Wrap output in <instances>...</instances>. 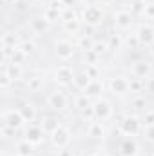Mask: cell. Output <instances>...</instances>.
Returning a JSON list of instances; mask_svg holds the SVG:
<instances>
[{
  "label": "cell",
  "mask_w": 154,
  "mask_h": 156,
  "mask_svg": "<svg viewBox=\"0 0 154 156\" xmlns=\"http://www.w3.org/2000/svg\"><path fill=\"white\" fill-rule=\"evenodd\" d=\"M152 104H154V102H151L143 93H140V94H132V96L123 104V105H125V109H123V111H132V113L142 115V113H145Z\"/></svg>",
  "instance_id": "cell-19"
},
{
  "label": "cell",
  "mask_w": 154,
  "mask_h": 156,
  "mask_svg": "<svg viewBox=\"0 0 154 156\" xmlns=\"http://www.w3.org/2000/svg\"><path fill=\"white\" fill-rule=\"evenodd\" d=\"M143 153V142L140 138L121 136L116 142V156H140Z\"/></svg>",
  "instance_id": "cell-14"
},
{
  "label": "cell",
  "mask_w": 154,
  "mask_h": 156,
  "mask_svg": "<svg viewBox=\"0 0 154 156\" xmlns=\"http://www.w3.org/2000/svg\"><path fill=\"white\" fill-rule=\"evenodd\" d=\"M76 156H89V153H76Z\"/></svg>",
  "instance_id": "cell-39"
},
{
  "label": "cell",
  "mask_w": 154,
  "mask_h": 156,
  "mask_svg": "<svg viewBox=\"0 0 154 156\" xmlns=\"http://www.w3.org/2000/svg\"><path fill=\"white\" fill-rule=\"evenodd\" d=\"M75 73H76V64H54L47 71L51 85H56V87H62L67 91L73 89Z\"/></svg>",
  "instance_id": "cell-7"
},
{
  "label": "cell",
  "mask_w": 154,
  "mask_h": 156,
  "mask_svg": "<svg viewBox=\"0 0 154 156\" xmlns=\"http://www.w3.org/2000/svg\"><path fill=\"white\" fill-rule=\"evenodd\" d=\"M140 49H142V45L136 38L134 31L123 35V53H134V51H140Z\"/></svg>",
  "instance_id": "cell-27"
},
{
  "label": "cell",
  "mask_w": 154,
  "mask_h": 156,
  "mask_svg": "<svg viewBox=\"0 0 154 156\" xmlns=\"http://www.w3.org/2000/svg\"><path fill=\"white\" fill-rule=\"evenodd\" d=\"M20 2H22V4H29V5H38L44 0H20Z\"/></svg>",
  "instance_id": "cell-34"
},
{
  "label": "cell",
  "mask_w": 154,
  "mask_h": 156,
  "mask_svg": "<svg viewBox=\"0 0 154 156\" xmlns=\"http://www.w3.org/2000/svg\"><path fill=\"white\" fill-rule=\"evenodd\" d=\"M145 53H147V56H149V58H152V60H154V44H152V45H149V47L145 49Z\"/></svg>",
  "instance_id": "cell-35"
},
{
  "label": "cell",
  "mask_w": 154,
  "mask_h": 156,
  "mask_svg": "<svg viewBox=\"0 0 154 156\" xmlns=\"http://www.w3.org/2000/svg\"><path fill=\"white\" fill-rule=\"evenodd\" d=\"M51 85V80H49V75L47 71H42V73H37V71H29L26 80L22 82V87H24V93L31 98V96H37V94H42L49 89Z\"/></svg>",
  "instance_id": "cell-11"
},
{
  "label": "cell",
  "mask_w": 154,
  "mask_h": 156,
  "mask_svg": "<svg viewBox=\"0 0 154 156\" xmlns=\"http://www.w3.org/2000/svg\"><path fill=\"white\" fill-rule=\"evenodd\" d=\"M7 156H16V154H15V153H9V154H7Z\"/></svg>",
  "instance_id": "cell-40"
},
{
  "label": "cell",
  "mask_w": 154,
  "mask_h": 156,
  "mask_svg": "<svg viewBox=\"0 0 154 156\" xmlns=\"http://www.w3.org/2000/svg\"><path fill=\"white\" fill-rule=\"evenodd\" d=\"M134 35H136V38L140 42V45H142V49L145 51L149 45H152L154 44V24L151 22H138V26L134 27Z\"/></svg>",
  "instance_id": "cell-17"
},
{
  "label": "cell",
  "mask_w": 154,
  "mask_h": 156,
  "mask_svg": "<svg viewBox=\"0 0 154 156\" xmlns=\"http://www.w3.org/2000/svg\"><path fill=\"white\" fill-rule=\"evenodd\" d=\"M89 156H116V154H113L107 147H103V145H96L91 153H89Z\"/></svg>",
  "instance_id": "cell-33"
},
{
  "label": "cell",
  "mask_w": 154,
  "mask_h": 156,
  "mask_svg": "<svg viewBox=\"0 0 154 156\" xmlns=\"http://www.w3.org/2000/svg\"><path fill=\"white\" fill-rule=\"evenodd\" d=\"M26 31L35 37V38H44V37H49L53 31H54V24L40 11H35L27 16L26 20Z\"/></svg>",
  "instance_id": "cell-8"
},
{
  "label": "cell",
  "mask_w": 154,
  "mask_h": 156,
  "mask_svg": "<svg viewBox=\"0 0 154 156\" xmlns=\"http://www.w3.org/2000/svg\"><path fill=\"white\" fill-rule=\"evenodd\" d=\"M78 15L85 29L89 31H98L105 26L109 20V9L103 7L96 0H82L78 5Z\"/></svg>",
  "instance_id": "cell-1"
},
{
  "label": "cell",
  "mask_w": 154,
  "mask_h": 156,
  "mask_svg": "<svg viewBox=\"0 0 154 156\" xmlns=\"http://www.w3.org/2000/svg\"><path fill=\"white\" fill-rule=\"evenodd\" d=\"M0 120H2V125L13 129V131H16V133H22L24 127L27 125L26 118L22 116V113L18 111L16 105H15V107H5V109L2 111V115H0Z\"/></svg>",
  "instance_id": "cell-15"
},
{
  "label": "cell",
  "mask_w": 154,
  "mask_h": 156,
  "mask_svg": "<svg viewBox=\"0 0 154 156\" xmlns=\"http://www.w3.org/2000/svg\"><path fill=\"white\" fill-rule=\"evenodd\" d=\"M142 122L143 125H154V105H151L145 113H142Z\"/></svg>",
  "instance_id": "cell-32"
},
{
  "label": "cell",
  "mask_w": 154,
  "mask_h": 156,
  "mask_svg": "<svg viewBox=\"0 0 154 156\" xmlns=\"http://www.w3.org/2000/svg\"><path fill=\"white\" fill-rule=\"evenodd\" d=\"M105 87H107V94L121 105L132 96V78L127 75L125 69L105 71Z\"/></svg>",
  "instance_id": "cell-2"
},
{
  "label": "cell",
  "mask_w": 154,
  "mask_h": 156,
  "mask_svg": "<svg viewBox=\"0 0 154 156\" xmlns=\"http://www.w3.org/2000/svg\"><path fill=\"white\" fill-rule=\"evenodd\" d=\"M2 4L7 7V5H15V4H22L20 0H2Z\"/></svg>",
  "instance_id": "cell-36"
},
{
  "label": "cell",
  "mask_w": 154,
  "mask_h": 156,
  "mask_svg": "<svg viewBox=\"0 0 154 156\" xmlns=\"http://www.w3.org/2000/svg\"><path fill=\"white\" fill-rule=\"evenodd\" d=\"M140 140H142L143 144L154 147V125H143V131H142Z\"/></svg>",
  "instance_id": "cell-30"
},
{
  "label": "cell",
  "mask_w": 154,
  "mask_h": 156,
  "mask_svg": "<svg viewBox=\"0 0 154 156\" xmlns=\"http://www.w3.org/2000/svg\"><path fill=\"white\" fill-rule=\"evenodd\" d=\"M138 16L125 5V4H116L114 7L109 9V24H111V31H114L118 35H127L131 31H134V27L138 26Z\"/></svg>",
  "instance_id": "cell-4"
},
{
  "label": "cell",
  "mask_w": 154,
  "mask_h": 156,
  "mask_svg": "<svg viewBox=\"0 0 154 156\" xmlns=\"http://www.w3.org/2000/svg\"><path fill=\"white\" fill-rule=\"evenodd\" d=\"M51 55L58 64H71L78 62L80 56V49H78L75 38L67 37V35H56L51 38Z\"/></svg>",
  "instance_id": "cell-5"
},
{
  "label": "cell",
  "mask_w": 154,
  "mask_h": 156,
  "mask_svg": "<svg viewBox=\"0 0 154 156\" xmlns=\"http://www.w3.org/2000/svg\"><path fill=\"white\" fill-rule=\"evenodd\" d=\"M93 111H94V120L103 122V123H113L118 118V111H116V100L111 98L109 94L98 98L93 102Z\"/></svg>",
  "instance_id": "cell-10"
},
{
  "label": "cell",
  "mask_w": 154,
  "mask_h": 156,
  "mask_svg": "<svg viewBox=\"0 0 154 156\" xmlns=\"http://www.w3.org/2000/svg\"><path fill=\"white\" fill-rule=\"evenodd\" d=\"M64 122V118L60 116V115H53V113H42V116H40L38 123L42 125V129L47 133V136L60 125Z\"/></svg>",
  "instance_id": "cell-25"
},
{
  "label": "cell",
  "mask_w": 154,
  "mask_h": 156,
  "mask_svg": "<svg viewBox=\"0 0 154 156\" xmlns=\"http://www.w3.org/2000/svg\"><path fill=\"white\" fill-rule=\"evenodd\" d=\"M16 83L13 82V78L9 76V73H7V69L5 67H2V71H0V89L4 91V93H7L11 87H15Z\"/></svg>",
  "instance_id": "cell-29"
},
{
  "label": "cell",
  "mask_w": 154,
  "mask_h": 156,
  "mask_svg": "<svg viewBox=\"0 0 154 156\" xmlns=\"http://www.w3.org/2000/svg\"><path fill=\"white\" fill-rule=\"evenodd\" d=\"M2 67L7 69L9 76L13 78L15 83H22L27 76V66H20V64H11V62H2Z\"/></svg>",
  "instance_id": "cell-23"
},
{
  "label": "cell",
  "mask_w": 154,
  "mask_h": 156,
  "mask_svg": "<svg viewBox=\"0 0 154 156\" xmlns=\"http://www.w3.org/2000/svg\"><path fill=\"white\" fill-rule=\"evenodd\" d=\"M91 51L96 53L103 62L113 55V51H111V44H109V38H107V37H94L93 45H91Z\"/></svg>",
  "instance_id": "cell-22"
},
{
  "label": "cell",
  "mask_w": 154,
  "mask_h": 156,
  "mask_svg": "<svg viewBox=\"0 0 154 156\" xmlns=\"http://www.w3.org/2000/svg\"><path fill=\"white\" fill-rule=\"evenodd\" d=\"M120 2H121V4H127V5H129V4H132L134 0H120Z\"/></svg>",
  "instance_id": "cell-38"
},
{
  "label": "cell",
  "mask_w": 154,
  "mask_h": 156,
  "mask_svg": "<svg viewBox=\"0 0 154 156\" xmlns=\"http://www.w3.org/2000/svg\"><path fill=\"white\" fill-rule=\"evenodd\" d=\"M94 78L89 76V73L82 67V66H76V73H75V80H73V91L75 93H83L85 87L93 82Z\"/></svg>",
  "instance_id": "cell-24"
},
{
  "label": "cell",
  "mask_w": 154,
  "mask_h": 156,
  "mask_svg": "<svg viewBox=\"0 0 154 156\" xmlns=\"http://www.w3.org/2000/svg\"><path fill=\"white\" fill-rule=\"evenodd\" d=\"M83 136L89 142H94L96 145H102L109 138V123L94 120V122H91L89 125L83 127Z\"/></svg>",
  "instance_id": "cell-13"
},
{
  "label": "cell",
  "mask_w": 154,
  "mask_h": 156,
  "mask_svg": "<svg viewBox=\"0 0 154 156\" xmlns=\"http://www.w3.org/2000/svg\"><path fill=\"white\" fill-rule=\"evenodd\" d=\"M37 151L38 149L31 142H27L26 138H22V136H18L11 144V153H15L16 156H37Z\"/></svg>",
  "instance_id": "cell-21"
},
{
  "label": "cell",
  "mask_w": 154,
  "mask_h": 156,
  "mask_svg": "<svg viewBox=\"0 0 154 156\" xmlns=\"http://www.w3.org/2000/svg\"><path fill=\"white\" fill-rule=\"evenodd\" d=\"M20 136L26 138L27 142H31L37 149L44 147V145H47V140H49L47 133L42 129V125H40L38 122H37V123H27V125L24 127V131L20 133Z\"/></svg>",
  "instance_id": "cell-16"
},
{
  "label": "cell",
  "mask_w": 154,
  "mask_h": 156,
  "mask_svg": "<svg viewBox=\"0 0 154 156\" xmlns=\"http://www.w3.org/2000/svg\"><path fill=\"white\" fill-rule=\"evenodd\" d=\"M127 75L134 80H147L154 75V60L149 56H136L132 60H129V66L125 67Z\"/></svg>",
  "instance_id": "cell-12"
},
{
  "label": "cell",
  "mask_w": 154,
  "mask_h": 156,
  "mask_svg": "<svg viewBox=\"0 0 154 156\" xmlns=\"http://www.w3.org/2000/svg\"><path fill=\"white\" fill-rule=\"evenodd\" d=\"M44 105H45L47 113L65 116L73 111V94L67 89L51 85L44 93Z\"/></svg>",
  "instance_id": "cell-3"
},
{
  "label": "cell",
  "mask_w": 154,
  "mask_h": 156,
  "mask_svg": "<svg viewBox=\"0 0 154 156\" xmlns=\"http://www.w3.org/2000/svg\"><path fill=\"white\" fill-rule=\"evenodd\" d=\"M16 107H18V111L22 113V116L26 118L27 123H37L40 120V116H42L38 105H37V102H35L33 98H24V100H20V102L16 104Z\"/></svg>",
  "instance_id": "cell-18"
},
{
  "label": "cell",
  "mask_w": 154,
  "mask_h": 156,
  "mask_svg": "<svg viewBox=\"0 0 154 156\" xmlns=\"http://www.w3.org/2000/svg\"><path fill=\"white\" fill-rule=\"evenodd\" d=\"M85 98H89L91 102H94V100H98V98H102V96H105L107 94V87H105V76L102 78H94L87 87H85V91L82 93Z\"/></svg>",
  "instance_id": "cell-20"
},
{
  "label": "cell",
  "mask_w": 154,
  "mask_h": 156,
  "mask_svg": "<svg viewBox=\"0 0 154 156\" xmlns=\"http://www.w3.org/2000/svg\"><path fill=\"white\" fill-rule=\"evenodd\" d=\"M73 142H75V131L71 129V125H67L65 122H62V123L49 134L47 145H49L54 153H58V151L71 149V147H73Z\"/></svg>",
  "instance_id": "cell-9"
},
{
  "label": "cell",
  "mask_w": 154,
  "mask_h": 156,
  "mask_svg": "<svg viewBox=\"0 0 154 156\" xmlns=\"http://www.w3.org/2000/svg\"><path fill=\"white\" fill-rule=\"evenodd\" d=\"M140 156H154V147L152 149H143V153Z\"/></svg>",
  "instance_id": "cell-37"
},
{
  "label": "cell",
  "mask_w": 154,
  "mask_h": 156,
  "mask_svg": "<svg viewBox=\"0 0 154 156\" xmlns=\"http://www.w3.org/2000/svg\"><path fill=\"white\" fill-rule=\"evenodd\" d=\"M114 131H116V134H118V138H121V136L140 138L142 131H143L142 115L132 113V111H123L114 120Z\"/></svg>",
  "instance_id": "cell-6"
},
{
  "label": "cell",
  "mask_w": 154,
  "mask_h": 156,
  "mask_svg": "<svg viewBox=\"0 0 154 156\" xmlns=\"http://www.w3.org/2000/svg\"><path fill=\"white\" fill-rule=\"evenodd\" d=\"M138 20L154 24V0H145V5H143V9L140 13Z\"/></svg>",
  "instance_id": "cell-28"
},
{
  "label": "cell",
  "mask_w": 154,
  "mask_h": 156,
  "mask_svg": "<svg viewBox=\"0 0 154 156\" xmlns=\"http://www.w3.org/2000/svg\"><path fill=\"white\" fill-rule=\"evenodd\" d=\"M143 94L151 102H154V75H151L147 80H143Z\"/></svg>",
  "instance_id": "cell-31"
},
{
  "label": "cell",
  "mask_w": 154,
  "mask_h": 156,
  "mask_svg": "<svg viewBox=\"0 0 154 156\" xmlns=\"http://www.w3.org/2000/svg\"><path fill=\"white\" fill-rule=\"evenodd\" d=\"M27 56H29V60H33L37 55L40 53V45H38V38H35V37H22L20 40V45H18Z\"/></svg>",
  "instance_id": "cell-26"
}]
</instances>
